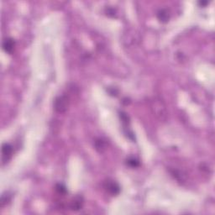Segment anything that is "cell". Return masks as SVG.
I'll use <instances>...</instances> for the list:
<instances>
[{
    "instance_id": "obj_1",
    "label": "cell",
    "mask_w": 215,
    "mask_h": 215,
    "mask_svg": "<svg viewBox=\"0 0 215 215\" xmlns=\"http://www.w3.org/2000/svg\"><path fill=\"white\" fill-rule=\"evenodd\" d=\"M69 107V99L67 96L57 97L54 101V108L58 113H64Z\"/></svg>"
},
{
    "instance_id": "obj_2",
    "label": "cell",
    "mask_w": 215,
    "mask_h": 215,
    "mask_svg": "<svg viewBox=\"0 0 215 215\" xmlns=\"http://www.w3.org/2000/svg\"><path fill=\"white\" fill-rule=\"evenodd\" d=\"M104 188L113 196H116L120 193V187L119 184L112 180H107L104 182Z\"/></svg>"
},
{
    "instance_id": "obj_3",
    "label": "cell",
    "mask_w": 215,
    "mask_h": 215,
    "mask_svg": "<svg viewBox=\"0 0 215 215\" xmlns=\"http://www.w3.org/2000/svg\"><path fill=\"white\" fill-rule=\"evenodd\" d=\"M13 155V147L11 145L4 143L2 145V159L4 162H7L12 157Z\"/></svg>"
},
{
    "instance_id": "obj_4",
    "label": "cell",
    "mask_w": 215,
    "mask_h": 215,
    "mask_svg": "<svg viewBox=\"0 0 215 215\" xmlns=\"http://www.w3.org/2000/svg\"><path fill=\"white\" fill-rule=\"evenodd\" d=\"M14 46H15V42H14V39H12V38H7L3 42V49L7 53L11 54L14 51Z\"/></svg>"
},
{
    "instance_id": "obj_5",
    "label": "cell",
    "mask_w": 215,
    "mask_h": 215,
    "mask_svg": "<svg viewBox=\"0 0 215 215\" xmlns=\"http://www.w3.org/2000/svg\"><path fill=\"white\" fill-rule=\"evenodd\" d=\"M82 204H83V200L82 197H76L74 198V200L72 202L71 204V208L72 210H79L80 209H82Z\"/></svg>"
},
{
    "instance_id": "obj_6",
    "label": "cell",
    "mask_w": 215,
    "mask_h": 215,
    "mask_svg": "<svg viewBox=\"0 0 215 215\" xmlns=\"http://www.w3.org/2000/svg\"><path fill=\"white\" fill-rule=\"evenodd\" d=\"M157 17L161 22H167L169 19V14L168 12L166 9H160L157 12Z\"/></svg>"
},
{
    "instance_id": "obj_7",
    "label": "cell",
    "mask_w": 215,
    "mask_h": 215,
    "mask_svg": "<svg viewBox=\"0 0 215 215\" xmlns=\"http://www.w3.org/2000/svg\"><path fill=\"white\" fill-rule=\"evenodd\" d=\"M95 147L97 150H98L99 152H102L106 149V144L102 139H98L95 141Z\"/></svg>"
},
{
    "instance_id": "obj_8",
    "label": "cell",
    "mask_w": 215,
    "mask_h": 215,
    "mask_svg": "<svg viewBox=\"0 0 215 215\" xmlns=\"http://www.w3.org/2000/svg\"><path fill=\"white\" fill-rule=\"evenodd\" d=\"M127 164L129 165L130 167L135 168L140 166V161H139V160H137L135 157H130L127 160Z\"/></svg>"
},
{
    "instance_id": "obj_9",
    "label": "cell",
    "mask_w": 215,
    "mask_h": 215,
    "mask_svg": "<svg viewBox=\"0 0 215 215\" xmlns=\"http://www.w3.org/2000/svg\"><path fill=\"white\" fill-rule=\"evenodd\" d=\"M56 190L59 194L61 195H66L67 193V187H65L63 184L62 183H58L57 186H56Z\"/></svg>"
},
{
    "instance_id": "obj_10",
    "label": "cell",
    "mask_w": 215,
    "mask_h": 215,
    "mask_svg": "<svg viewBox=\"0 0 215 215\" xmlns=\"http://www.w3.org/2000/svg\"><path fill=\"white\" fill-rule=\"evenodd\" d=\"M10 201V196L6 193V194H3L2 197H1V200H0V203H1V207H4L5 204H7Z\"/></svg>"
},
{
    "instance_id": "obj_11",
    "label": "cell",
    "mask_w": 215,
    "mask_h": 215,
    "mask_svg": "<svg viewBox=\"0 0 215 215\" xmlns=\"http://www.w3.org/2000/svg\"><path fill=\"white\" fill-rule=\"evenodd\" d=\"M119 115H120V119L122 120V122H123L124 124H125V125H128V124H129V121H130L129 116H128L126 113H124V112H121Z\"/></svg>"
},
{
    "instance_id": "obj_12",
    "label": "cell",
    "mask_w": 215,
    "mask_h": 215,
    "mask_svg": "<svg viewBox=\"0 0 215 215\" xmlns=\"http://www.w3.org/2000/svg\"><path fill=\"white\" fill-rule=\"evenodd\" d=\"M107 13L108 15H112V16H114V9H111V8H108L107 10Z\"/></svg>"
},
{
    "instance_id": "obj_13",
    "label": "cell",
    "mask_w": 215,
    "mask_h": 215,
    "mask_svg": "<svg viewBox=\"0 0 215 215\" xmlns=\"http://www.w3.org/2000/svg\"><path fill=\"white\" fill-rule=\"evenodd\" d=\"M109 93L111 94V95H117V93H118V92L116 89H114V88H111V89H109Z\"/></svg>"
},
{
    "instance_id": "obj_14",
    "label": "cell",
    "mask_w": 215,
    "mask_h": 215,
    "mask_svg": "<svg viewBox=\"0 0 215 215\" xmlns=\"http://www.w3.org/2000/svg\"><path fill=\"white\" fill-rule=\"evenodd\" d=\"M208 4H209L208 1H199V2H198V4L203 6V7H204V6H206Z\"/></svg>"
}]
</instances>
